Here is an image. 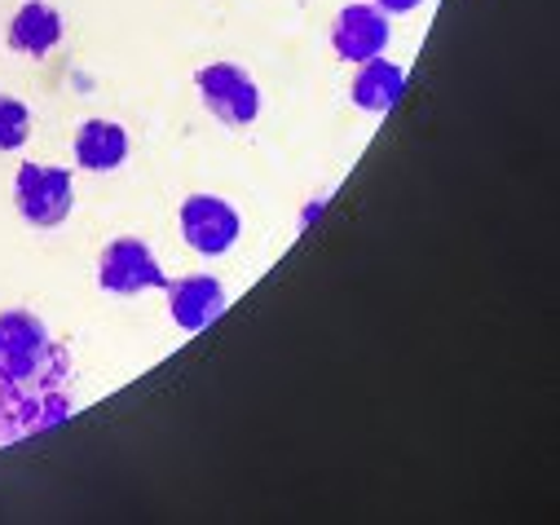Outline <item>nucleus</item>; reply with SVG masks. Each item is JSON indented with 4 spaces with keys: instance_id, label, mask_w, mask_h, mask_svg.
<instances>
[{
    "instance_id": "1",
    "label": "nucleus",
    "mask_w": 560,
    "mask_h": 525,
    "mask_svg": "<svg viewBox=\"0 0 560 525\" xmlns=\"http://www.w3.org/2000/svg\"><path fill=\"white\" fill-rule=\"evenodd\" d=\"M0 375L10 380H36V384H71L75 366L62 340L27 314V310H5L0 314Z\"/></svg>"
},
{
    "instance_id": "2",
    "label": "nucleus",
    "mask_w": 560,
    "mask_h": 525,
    "mask_svg": "<svg viewBox=\"0 0 560 525\" xmlns=\"http://www.w3.org/2000/svg\"><path fill=\"white\" fill-rule=\"evenodd\" d=\"M71 416H75L71 384H36V380L0 375V446L49 433Z\"/></svg>"
},
{
    "instance_id": "3",
    "label": "nucleus",
    "mask_w": 560,
    "mask_h": 525,
    "mask_svg": "<svg viewBox=\"0 0 560 525\" xmlns=\"http://www.w3.org/2000/svg\"><path fill=\"white\" fill-rule=\"evenodd\" d=\"M71 168H58V164H19V177H14V208L27 225L36 230H54L71 217Z\"/></svg>"
},
{
    "instance_id": "4",
    "label": "nucleus",
    "mask_w": 560,
    "mask_h": 525,
    "mask_svg": "<svg viewBox=\"0 0 560 525\" xmlns=\"http://www.w3.org/2000/svg\"><path fill=\"white\" fill-rule=\"evenodd\" d=\"M97 288L106 296H137L151 288H168V270L142 238H110L97 256Z\"/></svg>"
},
{
    "instance_id": "5",
    "label": "nucleus",
    "mask_w": 560,
    "mask_h": 525,
    "mask_svg": "<svg viewBox=\"0 0 560 525\" xmlns=\"http://www.w3.org/2000/svg\"><path fill=\"white\" fill-rule=\"evenodd\" d=\"M195 89H199V102L208 106V115L225 128H247L256 115H260V89L256 80L234 67V62H212V67H199L195 75Z\"/></svg>"
},
{
    "instance_id": "6",
    "label": "nucleus",
    "mask_w": 560,
    "mask_h": 525,
    "mask_svg": "<svg viewBox=\"0 0 560 525\" xmlns=\"http://www.w3.org/2000/svg\"><path fill=\"white\" fill-rule=\"evenodd\" d=\"M243 234V221L234 212V203H225L221 195H190L182 199V238L190 252L199 256H225Z\"/></svg>"
},
{
    "instance_id": "7",
    "label": "nucleus",
    "mask_w": 560,
    "mask_h": 525,
    "mask_svg": "<svg viewBox=\"0 0 560 525\" xmlns=\"http://www.w3.org/2000/svg\"><path fill=\"white\" fill-rule=\"evenodd\" d=\"M388 36H393L388 14L380 5H362V0L358 5H345L331 23V49H336V58H345L353 67L380 58L388 49Z\"/></svg>"
},
{
    "instance_id": "8",
    "label": "nucleus",
    "mask_w": 560,
    "mask_h": 525,
    "mask_svg": "<svg viewBox=\"0 0 560 525\" xmlns=\"http://www.w3.org/2000/svg\"><path fill=\"white\" fill-rule=\"evenodd\" d=\"M168 318L186 331V336H195V331H203V327H212L221 314H225V305H230V296H225V288L212 279V275H186V279H168Z\"/></svg>"
},
{
    "instance_id": "9",
    "label": "nucleus",
    "mask_w": 560,
    "mask_h": 525,
    "mask_svg": "<svg viewBox=\"0 0 560 525\" xmlns=\"http://www.w3.org/2000/svg\"><path fill=\"white\" fill-rule=\"evenodd\" d=\"M62 32H67L62 14L49 5V0H27V5L10 19L5 45L14 54H23V58H45V54H54L62 45Z\"/></svg>"
},
{
    "instance_id": "10",
    "label": "nucleus",
    "mask_w": 560,
    "mask_h": 525,
    "mask_svg": "<svg viewBox=\"0 0 560 525\" xmlns=\"http://www.w3.org/2000/svg\"><path fill=\"white\" fill-rule=\"evenodd\" d=\"M71 151H75V168L115 173L128 160V133H124V124H115V119H84L75 128Z\"/></svg>"
},
{
    "instance_id": "11",
    "label": "nucleus",
    "mask_w": 560,
    "mask_h": 525,
    "mask_svg": "<svg viewBox=\"0 0 560 525\" xmlns=\"http://www.w3.org/2000/svg\"><path fill=\"white\" fill-rule=\"evenodd\" d=\"M401 93H406V71L397 62H388L384 54L371 58V62H358V75L349 84V97H353L358 110L384 115V110H393L401 102Z\"/></svg>"
},
{
    "instance_id": "12",
    "label": "nucleus",
    "mask_w": 560,
    "mask_h": 525,
    "mask_svg": "<svg viewBox=\"0 0 560 525\" xmlns=\"http://www.w3.org/2000/svg\"><path fill=\"white\" fill-rule=\"evenodd\" d=\"M27 138H32V110H27V102L0 93V155L23 151Z\"/></svg>"
},
{
    "instance_id": "13",
    "label": "nucleus",
    "mask_w": 560,
    "mask_h": 525,
    "mask_svg": "<svg viewBox=\"0 0 560 525\" xmlns=\"http://www.w3.org/2000/svg\"><path fill=\"white\" fill-rule=\"evenodd\" d=\"M371 5H380V10L393 19V14H410V10H419L424 0H371Z\"/></svg>"
}]
</instances>
